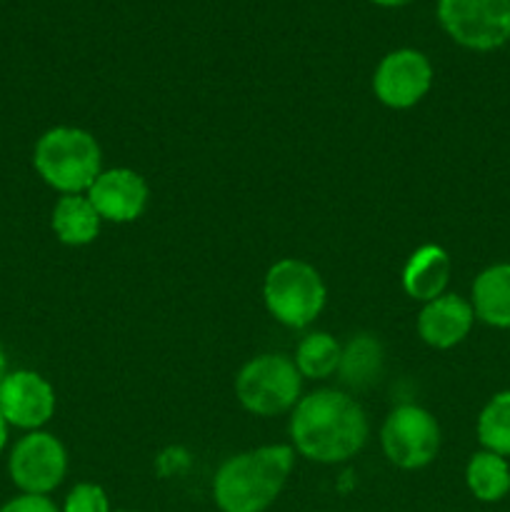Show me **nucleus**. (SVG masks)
<instances>
[{
    "instance_id": "f257e3e1",
    "label": "nucleus",
    "mask_w": 510,
    "mask_h": 512,
    "mask_svg": "<svg viewBox=\"0 0 510 512\" xmlns=\"http://www.w3.org/2000/svg\"><path fill=\"white\" fill-rule=\"evenodd\" d=\"M295 450L315 463H345L368 440V420L350 395L315 390L298 400L290 418Z\"/></svg>"
},
{
    "instance_id": "39448f33",
    "label": "nucleus",
    "mask_w": 510,
    "mask_h": 512,
    "mask_svg": "<svg viewBox=\"0 0 510 512\" xmlns=\"http://www.w3.org/2000/svg\"><path fill=\"white\" fill-rule=\"evenodd\" d=\"M300 385L303 375L293 360L268 353L243 365L235 378V395L248 413L270 418L298 405Z\"/></svg>"
},
{
    "instance_id": "20e7f679",
    "label": "nucleus",
    "mask_w": 510,
    "mask_h": 512,
    "mask_svg": "<svg viewBox=\"0 0 510 512\" xmlns=\"http://www.w3.org/2000/svg\"><path fill=\"white\" fill-rule=\"evenodd\" d=\"M263 295L270 315L278 323L288 328H308L325 308L328 290L313 265L285 258L265 275Z\"/></svg>"
},
{
    "instance_id": "f3484780",
    "label": "nucleus",
    "mask_w": 510,
    "mask_h": 512,
    "mask_svg": "<svg viewBox=\"0 0 510 512\" xmlns=\"http://www.w3.org/2000/svg\"><path fill=\"white\" fill-rule=\"evenodd\" d=\"M340 358H343V350L333 335L310 333L300 340L293 363L303 378L325 380L340 368Z\"/></svg>"
},
{
    "instance_id": "7ed1b4c3",
    "label": "nucleus",
    "mask_w": 510,
    "mask_h": 512,
    "mask_svg": "<svg viewBox=\"0 0 510 512\" xmlns=\"http://www.w3.org/2000/svg\"><path fill=\"white\" fill-rule=\"evenodd\" d=\"M33 165L50 188L80 195L100 175V145L88 130L58 125L38 138Z\"/></svg>"
},
{
    "instance_id": "aec40b11",
    "label": "nucleus",
    "mask_w": 510,
    "mask_h": 512,
    "mask_svg": "<svg viewBox=\"0 0 510 512\" xmlns=\"http://www.w3.org/2000/svg\"><path fill=\"white\" fill-rule=\"evenodd\" d=\"M63 512H110L108 495L100 485L80 483L65 498Z\"/></svg>"
},
{
    "instance_id": "6ab92c4d",
    "label": "nucleus",
    "mask_w": 510,
    "mask_h": 512,
    "mask_svg": "<svg viewBox=\"0 0 510 512\" xmlns=\"http://www.w3.org/2000/svg\"><path fill=\"white\" fill-rule=\"evenodd\" d=\"M340 373L350 385H368L378 380L380 373V345L373 338H355L340 358Z\"/></svg>"
},
{
    "instance_id": "9d476101",
    "label": "nucleus",
    "mask_w": 510,
    "mask_h": 512,
    "mask_svg": "<svg viewBox=\"0 0 510 512\" xmlns=\"http://www.w3.org/2000/svg\"><path fill=\"white\" fill-rule=\"evenodd\" d=\"M0 413L8 425L40 430L55 413V390L33 370H13L0 383Z\"/></svg>"
},
{
    "instance_id": "b1692460",
    "label": "nucleus",
    "mask_w": 510,
    "mask_h": 512,
    "mask_svg": "<svg viewBox=\"0 0 510 512\" xmlns=\"http://www.w3.org/2000/svg\"><path fill=\"white\" fill-rule=\"evenodd\" d=\"M5 375H8V358H5V350L0 345V383H3Z\"/></svg>"
},
{
    "instance_id": "f03ea898",
    "label": "nucleus",
    "mask_w": 510,
    "mask_h": 512,
    "mask_svg": "<svg viewBox=\"0 0 510 512\" xmlns=\"http://www.w3.org/2000/svg\"><path fill=\"white\" fill-rule=\"evenodd\" d=\"M295 453L290 445H265L225 460L213 480V498L223 512H265L283 490Z\"/></svg>"
},
{
    "instance_id": "ddd939ff",
    "label": "nucleus",
    "mask_w": 510,
    "mask_h": 512,
    "mask_svg": "<svg viewBox=\"0 0 510 512\" xmlns=\"http://www.w3.org/2000/svg\"><path fill=\"white\" fill-rule=\"evenodd\" d=\"M450 280V258L440 245H423L410 255L403 270L405 293L420 303L445 295Z\"/></svg>"
},
{
    "instance_id": "f8f14e48",
    "label": "nucleus",
    "mask_w": 510,
    "mask_h": 512,
    "mask_svg": "<svg viewBox=\"0 0 510 512\" xmlns=\"http://www.w3.org/2000/svg\"><path fill=\"white\" fill-rule=\"evenodd\" d=\"M475 310L465 298L445 293L440 298L425 303L418 315V333L430 348L448 350L463 343L473 330Z\"/></svg>"
},
{
    "instance_id": "9b49d317",
    "label": "nucleus",
    "mask_w": 510,
    "mask_h": 512,
    "mask_svg": "<svg viewBox=\"0 0 510 512\" xmlns=\"http://www.w3.org/2000/svg\"><path fill=\"white\" fill-rule=\"evenodd\" d=\"M88 200L110 223H130L148 205V183L130 168L105 170L88 188Z\"/></svg>"
},
{
    "instance_id": "1a4fd4ad",
    "label": "nucleus",
    "mask_w": 510,
    "mask_h": 512,
    "mask_svg": "<svg viewBox=\"0 0 510 512\" xmlns=\"http://www.w3.org/2000/svg\"><path fill=\"white\" fill-rule=\"evenodd\" d=\"M433 85V65L423 53L413 48H400L380 60L373 75V90L388 108L405 110L425 98Z\"/></svg>"
},
{
    "instance_id": "412c9836",
    "label": "nucleus",
    "mask_w": 510,
    "mask_h": 512,
    "mask_svg": "<svg viewBox=\"0 0 510 512\" xmlns=\"http://www.w3.org/2000/svg\"><path fill=\"white\" fill-rule=\"evenodd\" d=\"M0 512H60L58 505L48 498V495H18V498L8 500L0 508Z\"/></svg>"
},
{
    "instance_id": "6e6552de",
    "label": "nucleus",
    "mask_w": 510,
    "mask_h": 512,
    "mask_svg": "<svg viewBox=\"0 0 510 512\" xmlns=\"http://www.w3.org/2000/svg\"><path fill=\"white\" fill-rule=\"evenodd\" d=\"M8 470L15 488L28 495H48L63 483L68 455L55 435L33 430L10 450Z\"/></svg>"
},
{
    "instance_id": "0eeeda50",
    "label": "nucleus",
    "mask_w": 510,
    "mask_h": 512,
    "mask_svg": "<svg viewBox=\"0 0 510 512\" xmlns=\"http://www.w3.org/2000/svg\"><path fill=\"white\" fill-rule=\"evenodd\" d=\"M380 443L390 463L403 470H418L438 455L440 428L428 410L400 405L385 418Z\"/></svg>"
},
{
    "instance_id": "4be33fe9",
    "label": "nucleus",
    "mask_w": 510,
    "mask_h": 512,
    "mask_svg": "<svg viewBox=\"0 0 510 512\" xmlns=\"http://www.w3.org/2000/svg\"><path fill=\"white\" fill-rule=\"evenodd\" d=\"M8 420L3 418V413H0V453L5 450V445H8Z\"/></svg>"
},
{
    "instance_id": "dca6fc26",
    "label": "nucleus",
    "mask_w": 510,
    "mask_h": 512,
    "mask_svg": "<svg viewBox=\"0 0 510 512\" xmlns=\"http://www.w3.org/2000/svg\"><path fill=\"white\" fill-rule=\"evenodd\" d=\"M465 483L480 503H498L510 493L508 458L490 453V450H480L465 468Z\"/></svg>"
},
{
    "instance_id": "423d86ee",
    "label": "nucleus",
    "mask_w": 510,
    "mask_h": 512,
    "mask_svg": "<svg viewBox=\"0 0 510 512\" xmlns=\"http://www.w3.org/2000/svg\"><path fill=\"white\" fill-rule=\"evenodd\" d=\"M438 20L455 43L478 53L510 40V0H438Z\"/></svg>"
},
{
    "instance_id": "2eb2a0df",
    "label": "nucleus",
    "mask_w": 510,
    "mask_h": 512,
    "mask_svg": "<svg viewBox=\"0 0 510 512\" xmlns=\"http://www.w3.org/2000/svg\"><path fill=\"white\" fill-rule=\"evenodd\" d=\"M100 215L88 195H63L53 208V230L60 243L88 245L100 233Z\"/></svg>"
},
{
    "instance_id": "5701e85b",
    "label": "nucleus",
    "mask_w": 510,
    "mask_h": 512,
    "mask_svg": "<svg viewBox=\"0 0 510 512\" xmlns=\"http://www.w3.org/2000/svg\"><path fill=\"white\" fill-rule=\"evenodd\" d=\"M370 3L380 5V8H400V5L410 3V0H370Z\"/></svg>"
},
{
    "instance_id": "a211bd4d",
    "label": "nucleus",
    "mask_w": 510,
    "mask_h": 512,
    "mask_svg": "<svg viewBox=\"0 0 510 512\" xmlns=\"http://www.w3.org/2000/svg\"><path fill=\"white\" fill-rule=\"evenodd\" d=\"M478 440L483 450L510 458V390L493 395L480 410Z\"/></svg>"
},
{
    "instance_id": "4468645a",
    "label": "nucleus",
    "mask_w": 510,
    "mask_h": 512,
    "mask_svg": "<svg viewBox=\"0 0 510 512\" xmlns=\"http://www.w3.org/2000/svg\"><path fill=\"white\" fill-rule=\"evenodd\" d=\"M470 305L485 325L510 330V263L490 265L475 278Z\"/></svg>"
},
{
    "instance_id": "393cba45",
    "label": "nucleus",
    "mask_w": 510,
    "mask_h": 512,
    "mask_svg": "<svg viewBox=\"0 0 510 512\" xmlns=\"http://www.w3.org/2000/svg\"><path fill=\"white\" fill-rule=\"evenodd\" d=\"M118 512H135V510H118Z\"/></svg>"
}]
</instances>
